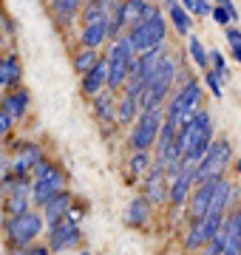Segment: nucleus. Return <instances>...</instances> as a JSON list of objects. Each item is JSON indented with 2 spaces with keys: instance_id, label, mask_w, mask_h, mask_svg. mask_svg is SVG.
<instances>
[{
  "instance_id": "f257e3e1",
  "label": "nucleus",
  "mask_w": 241,
  "mask_h": 255,
  "mask_svg": "<svg viewBox=\"0 0 241 255\" xmlns=\"http://www.w3.org/2000/svg\"><path fill=\"white\" fill-rule=\"evenodd\" d=\"M173 80H176V60L165 57V60L159 63V68L153 71V77L148 80L142 97H139L142 111H159V105H162V102L167 100V94H170Z\"/></svg>"
},
{
  "instance_id": "9d476101",
  "label": "nucleus",
  "mask_w": 241,
  "mask_h": 255,
  "mask_svg": "<svg viewBox=\"0 0 241 255\" xmlns=\"http://www.w3.org/2000/svg\"><path fill=\"white\" fill-rule=\"evenodd\" d=\"M43 216L40 213H23V216H11L9 224H6V233H9V241L14 247H28L34 238L43 233Z\"/></svg>"
},
{
  "instance_id": "e433bc0d",
  "label": "nucleus",
  "mask_w": 241,
  "mask_h": 255,
  "mask_svg": "<svg viewBox=\"0 0 241 255\" xmlns=\"http://www.w3.org/2000/svg\"><path fill=\"white\" fill-rule=\"evenodd\" d=\"M239 173H241V162H239Z\"/></svg>"
},
{
  "instance_id": "2eb2a0df",
  "label": "nucleus",
  "mask_w": 241,
  "mask_h": 255,
  "mask_svg": "<svg viewBox=\"0 0 241 255\" xmlns=\"http://www.w3.org/2000/svg\"><path fill=\"white\" fill-rule=\"evenodd\" d=\"M40 164H43V150H40L34 142H26V145L17 147V153L11 159V173L14 176H28L34 173Z\"/></svg>"
},
{
  "instance_id": "c85d7f7f",
  "label": "nucleus",
  "mask_w": 241,
  "mask_h": 255,
  "mask_svg": "<svg viewBox=\"0 0 241 255\" xmlns=\"http://www.w3.org/2000/svg\"><path fill=\"white\" fill-rule=\"evenodd\" d=\"M148 150H133V156H130V176H142L145 170H148Z\"/></svg>"
},
{
  "instance_id": "f8f14e48",
  "label": "nucleus",
  "mask_w": 241,
  "mask_h": 255,
  "mask_svg": "<svg viewBox=\"0 0 241 255\" xmlns=\"http://www.w3.org/2000/svg\"><path fill=\"white\" fill-rule=\"evenodd\" d=\"M167 179H170V193L167 199L173 201V207H182L190 199V187L196 184V164L179 162L173 167H167Z\"/></svg>"
},
{
  "instance_id": "20e7f679",
  "label": "nucleus",
  "mask_w": 241,
  "mask_h": 255,
  "mask_svg": "<svg viewBox=\"0 0 241 255\" xmlns=\"http://www.w3.org/2000/svg\"><path fill=\"white\" fill-rule=\"evenodd\" d=\"M63 190H65V176L57 164L43 162L37 170L31 173V201H34V204H46V201H51L54 196H60Z\"/></svg>"
},
{
  "instance_id": "473e14b6",
  "label": "nucleus",
  "mask_w": 241,
  "mask_h": 255,
  "mask_svg": "<svg viewBox=\"0 0 241 255\" xmlns=\"http://www.w3.org/2000/svg\"><path fill=\"white\" fill-rule=\"evenodd\" d=\"M11 122H14V119H11L6 111L0 108V139H3V136H6V133L11 130Z\"/></svg>"
},
{
  "instance_id": "ddd939ff",
  "label": "nucleus",
  "mask_w": 241,
  "mask_h": 255,
  "mask_svg": "<svg viewBox=\"0 0 241 255\" xmlns=\"http://www.w3.org/2000/svg\"><path fill=\"white\" fill-rule=\"evenodd\" d=\"M170 193V179H167V164L165 162H153L148 173H145V182H142V196L150 201V204H159V201L167 199Z\"/></svg>"
},
{
  "instance_id": "2f4dec72",
  "label": "nucleus",
  "mask_w": 241,
  "mask_h": 255,
  "mask_svg": "<svg viewBox=\"0 0 241 255\" xmlns=\"http://www.w3.org/2000/svg\"><path fill=\"white\" fill-rule=\"evenodd\" d=\"M210 63L216 65L213 71L219 74V77H224V74H227V65H224V57L219 54V51H210Z\"/></svg>"
},
{
  "instance_id": "a211bd4d",
  "label": "nucleus",
  "mask_w": 241,
  "mask_h": 255,
  "mask_svg": "<svg viewBox=\"0 0 241 255\" xmlns=\"http://www.w3.org/2000/svg\"><path fill=\"white\" fill-rule=\"evenodd\" d=\"M43 210H46V213H43V219H46L48 224H57V221H63L65 216H68V210H71V196L63 190L60 196H54L51 201H46Z\"/></svg>"
},
{
  "instance_id": "b1692460",
  "label": "nucleus",
  "mask_w": 241,
  "mask_h": 255,
  "mask_svg": "<svg viewBox=\"0 0 241 255\" xmlns=\"http://www.w3.org/2000/svg\"><path fill=\"white\" fill-rule=\"evenodd\" d=\"M80 9H83V0H51V11H54V17L60 20L63 26L71 23Z\"/></svg>"
},
{
  "instance_id": "aec40b11",
  "label": "nucleus",
  "mask_w": 241,
  "mask_h": 255,
  "mask_svg": "<svg viewBox=\"0 0 241 255\" xmlns=\"http://www.w3.org/2000/svg\"><path fill=\"white\" fill-rule=\"evenodd\" d=\"M150 216V201L145 199V196H139V199H133L125 207V224H130V227H142L145 221H148Z\"/></svg>"
},
{
  "instance_id": "bb28decb",
  "label": "nucleus",
  "mask_w": 241,
  "mask_h": 255,
  "mask_svg": "<svg viewBox=\"0 0 241 255\" xmlns=\"http://www.w3.org/2000/svg\"><path fill=\"white\" fill-rule=\"evenodd\" d=\"M97 63H100V60H97V51H94V48H85V51H80V54L74 57V71L85 77Z\"/></svg>"
},
{
  "instance_id": "cd10ccee",
  "label": "nucleus",
  "mask_w": 241,
  "mask_h": 255,
  "mask_svg": "<svg viewBox=\"0 0 241 255\" xmlns=\"http://www.w3.org/2000/svg\"><path fill=\"white\" fill-rule=\"evenodd\" d=\"M190 57H193V63L199 65V68H207V63H210V51H204V46H202V40L199 37H190Z\"/></svg>"
},
{
  "instance_id": "6e6552de",
  "label": "nucleus",
  "mask_w": 241,
  "mask_h": 255,
  "mask_svg": "<svg viewBox=\"0 0 241 255\" xmlns=\"http://www.w3.org/2000/svg\"><path fill=\"white\" fill-rule=\"evenodd\" d=\"M80 219H83V210L71 207L68 216L63 221L51 224V233H48V247L54 253H63V250H71V247L80 244Z\"/></svg>"
},
{
  "instance_id": "f704fd0d",
  "label": "nucleus",
  "mask_w": 241,
  "mask_h": 255,
  "mask_svg": "<svg viewBox=\"0 0 241 255\" xmlns=\"http://www.w3.org/2000/svg\"><path fill=\"white\" fill-rule=\"evenodd\" d=\"M233 54H236V60H239V63H241V48H239V51H233Z\"/></svg>"
},
{
  "instance_id": "7ed1b4c3",
  "label": "nucleus",
  "mask_w": 241,
  "mask_h": 255,
  "mask_svg": "<svg viewBox=\"0 0 241 255\" xmlns=\"http://www.w3.org/2000/svg\"><path fill=\"white\" fill-rule=\"evenodd\" d=\"M136 51H133V46H130L128 34L120 37L117 43L111 46V51H108V88L111 91H117V88H122L125 82H128L130 77V68H133V60H136Z\"/></svg>"
},
{
  "instance_id": "c9c22d12",
  "label": "nucleus",
  "mask_w": 241,
  "mask_h": 255,
  "mask_svg": "<svg viewBox=\"0 0 241 255\" xmlns=\"http://www.w3.org/2000/svg\"><path fill=\"white\" fill-rule=\"evenodd\" d=\"M102 3H108V6H114V3H117V0H102Z\"/></svg>"
},
{
  "instance_id": "4c0bfd02",
  "label": "nucleus",
  "mask_w": 241,
  "mask_h": 255,
  "mask_svg": "<svg viewBox=\"0 0 241 255\" xmlns=\"http://www.w3.org/2000/svg\"><path fill=\"white\" fill-rule=\"evenodd\" d=\"M80 255H91V253H80Z\"/></svg>"
},
{
  "instance_id": "1a4fd4ad",
  "label": "nucleus",
  "mask_w": 241,
  "mask_h": 255,
  "mask_svg": "<svg viewBox=\"0 0 241 255\" xmlns=\"http://www.w3.org/2000/svg\"><path fill=\"white\" fill-rule=\"evenodd\" d=\"M162 133V114L159 111H142L136 125L130 130V147L133 150H150Z\"/></svg>"
},
{
  "instance_id": "f03ea898",
  "label": "nucleus",
  "mask_w": 241,
  "mask_h": 255,
  "mask_svg": "<svg viewBox=\"0 0 241 255\" xmlns=\"http://www.w3.org/2000/svg\"><path fill=\"white\" fill-rule=\"evenodd\" d=\"M199 105H202V85H199L196 80H187L176 91V97L170 100V105H167V119L165 122H170L173 128H182L187 119H193L196 114L202 111Z\"/></svg>"
},
{
  "instance_id": "f3484780",
  "label": "nucleus",
  "mask_w": 241,
  "mask_h": 255,
  "mask_svg": "<svg viewBox=\"0 0 241 255\" xmlns=\"http://www.w3.org/2000/svg\"><path fill=\"white\" fill-rule=\"evenodd\" d=\"M105 82H108V60H100V63L83 77V91L88 94V97H97Z\"/></svg>"
},
{
  "instance_id": "c756f323",
  "label": "nucleus",
  "mask_w": 241,
  "mask_h": 255,
  "mask_svg": "<svg viewBox=\"0 0 241 255\" xmlns=\"http://www.w3.org/2000/svg\"><path fill=\"white\" fill-rule=\"evenodd\" d=\"M204 80H207V88L213 91V97H219V100H222V80H219V74L207 71V77H204Z\"/></svg>"
},
{
  "instance_id": "393cba45",
  "label": "nucleus",
  "mask_w": 241,
  "mask_h": 255,
  "mask_svg": "<svg viewBox=\"0 0 241 255\" xmlns=\"http://www.w3.org/2000/svg\"><path fill=\"white\" fill-rule=\"evenodd\" d=\"M139 108H142L139 97H136V94H125L122 102H120V108H117V122H120V125H128L130 119H139L136 117V111Z\"/></svg>"
},
{
  "instance_id": "4468645a",
  "label": "nucleus",
  "mask_w": 241,
  "mask_h": 255,
  "mask_svg": "<svg viewBox=\"0 0 241 255\" xmlns=\"http://www.w3.org/2000/svg\"><path fill=\"white\" fill-rule=\"evenodd\" d=\"M216 184H219V179H213V182H199L193 187L190 199H187V219H190V221L204 219V213L210 210V201H213Z\"/></svg>"
},
{
  "instance_id": "4be33fe9",
  "label": "nucleus",
  "mask_w": 241,
  "mask_h": 255,
  "mask_svg": "<svg viewBox=\"0 0 241 255\" xmlns=\"http://www.w3.org/2000/svg\"><path fill=\"white\" fill-rule=\"evenodd\" d=\"M165 6H167V14H170V23L176 26L179 34H190V14H187V9L182 6V3H176V0H165Z\"/></svg>"
},
{
  "instance_id": "6ab92c4d",
  "label": "nucleus",
  "mask_w": 241,
  "mask_h": 255,
  "mask_svg": "<svg viewBox=\"0 0 241 255\" xmlns=\"http://www.w3.org/2000/svg\"><path fill=\"white\" fill-rule=\"evenodd\" d=\"M20 82V60L17 54H3L0 57V88H14Z\"/></svg>"
},
{
  "instance_id": "39448f33",
  "label": "nucleus",
  "mask_w": 241,
  "mask_h": 255,
  "mask_svg": "<svg viewBox=\"0 0 241 255\" xmlns=\"http://www.w3.org/2000/svg\"><path fill=\"white\" fill-rule=\"evenodd\" d=\"M108 11L111 6L102 0H91L85 3V23H83V46L85 48H97L108 37Z\"/></svg>"
},
{
  "instance_id": "412c9836",
  "label": "nucleus",
  "mask_w": 241,
  "mask_h": 255,
  "mask_svg": "<svg viewBox=\"0 0 241 255\" xmlns=\"http://www.w3.org/2000/svg\"><path fill=\"white\" fill-rule=\"evenodd\" d=\"M0 108L6 111L11 119H20L23 114H26V108H28V91H23V88L9 91L6 97H3V105H0Z\"/></svg>"
},
{
  "instance_id": "5701e85b",
  "label": "nucleus",
  "mask_w": 241,
  "mask_h": 255,
  "mask_svg": "<svg viewBox=\"0 0 241 255\" xmlns=\"http://www.w3.org/2000/svg\"><path fill=\"white\" fill-rule=\"evenodd\" d=\"M94 114L100 122H111L117 117V108H114V94L111 91H100L94 97Z\"/></svg>"
},
{
  "instance_id": "9b49d317",
  "label": "nucleus",
  "mask_w": 241,
  "mask_h": 255,
  "mask_svg": "<svg viewBox=\"0 0 241 255\" xmlns=\"http://www.w3.org/2000/svg\"><path fill=\"white\" fill-rule=\"evenodd\" d=\"M3 199H6V210H9V219L11 216H23L28 213V199H31V182L26 176H14L11 173L9 179H3Z\"/></svg>"
},
{
  "instance_id": "72a5a7b5",
  "label": "nucleus",
  "mask_w": 241,
  "mask_h": 255,
  "mask_svg": "<svg viewBox=\"0 0 241 255\" xmlns=\"http://www.w3.org/2000/svg\"><path fill=\"white\" fill-rule=\"evenodd\" d=\"M227 40H230L233 51H239V48H241V31H239V28H227Z\"/></svg>"
},
{
  "instance_id": "7c9ffc66",
  "label": "nucleus",
  "mask_w": 241,
  "mask_h": 255,
  "mask_svg": "<svg viewBox=\"0 0 241 255\" xmlns=\"http://www.w3.org/2000/svg\"><path fill=\"white\" fill-rule=\"evenodd\" d=\"M204 247H207V250H204V255H224V241H222V236L210 238Z\"/></svg>"
},
{
  "instance_id": "a878e982",
  "label": "nucleus",
  "mask_w": 241,
  "mask_h": 255,
  "mask_svg": "<svg viewBox=\"0 0 241 255\" xmlns=\"http://www.w3.org/2000/svg\"><path fill=\"white\" fill-rule=\"evenodd\" d=\"M210 14H213V20L219 23V26H227L230 20H236V14H239V11H236V6H233L230 0H219V6H213V11H210Z\"/></svg>"
},
{
  "instance_id": "423d86ee",
  "label": "nucleus",
  "mask_w": 241,
  "mask_h": 255,
  "mask_svg": "<svg viewBox=\"0 0 241 255\" xmlns=\"http://www.w3.org/2000/svg\"><path fill=\"white\" fill-rule=\"evenodd\" d=\"M230 159H233V145H230V142H227V139L213 142L210 150H207V156H204L202 162H199V167H196V184L222 179L224 167L230 164Z\"/></svg>"
},
{
  "instance_id": "0eeeda50",
  "label": "nucleus",
  "mask_w": 241,
  "mask_h": 255,
  "mask_svg": "<svg viewBox=\"0 0 241 255\" xmlns=\"http://www.w3.org/2000/svg\"><path fill=\"white\" fill-rule=\"evenodd\" d=\"M165 17H162V11H153L142 26H136L133 31H128V40L130 46H133V51L136 54H145V51H150V48L162 46V40H165Z\"/></svg>"
},
{
  "instance_id": "dca6fc26",
  "label": "nucleus",
  "mask_w": 241,
  "mask_h": 255,
  "mask_svg": "<svg viewBox=\"0 0 241 255\" xmlns=\"http://www.w3.org/2000/svg\"><path fill=\"white\" fill-rule=\"evenodd\" d=\"M219 236L224 241V255H241V210H233L230 216H224Z\"/></svg>"
}]
</instances>
